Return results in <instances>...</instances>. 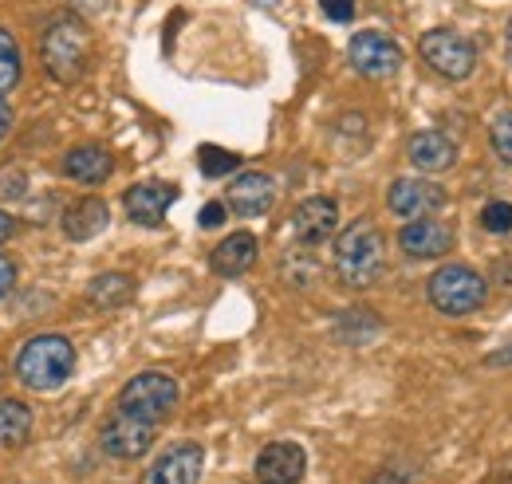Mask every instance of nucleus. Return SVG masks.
Masks as SVG:
<instances>
[{
    "mask_svg": "<svg viewBox=\"0 0 512 484\" xmlns=\"http://www.w3.org/2000/svg\"><path fill=\"white\" fill-rule=\"evenodd\" d=\"M386 205L402 221L434 217L446 205V189L438 182H430V178H398V182L386 189Z\"/></svg>",
    "mask_w": 512,
    "mask_h": 484,
    "instance_id": "9",
    "label": "nucleus"
},
{
    "mask_svg": "<svg viewBox=\"0 0 512 484\" xmlns=\"http://www.w3.org/2000/svg\"><path fill=\"white\" fill-rule=\"evenodd\" d=\"M107 225H111L107 201H99V197H79L75 205H67V213H64L67 241H91V237H99Z\"/></svg>",
    "mask_w": 512,
    "mask_h": 484,
    "instance_id": "17",
    "label": "nucleus"
},
{
    "mask_svg": "<svg viewBox=\"0 0 512 484\" xmlns=\"http://www.w3.org/2000/svg\"><path fill=\"white\" fill-rule=\"evenodd\" d=\"M178 201V189L166 182H142V185H130L127 197H123V205H127V217L134 225H146V229H154V225H162V217H166V209Z\"/></svg>",
    "mask_w": 512,
    "mask_h": 484,
    "instance_id": "14",
    "label": "nucleus"
},
{
    "mask_svg": "<svg viewBox=\"0 0 512 484\" xmlns=\"http://www.w3.org/2000/svg\"><path fill=\"white\" fill-rule=\"evenodd\" d=\"M256 252H260V244H256L253 233H233V237H225V241L213 248L209 264H213L217 276H229L233 280V276H245L253 268Z\"/></svg>",
    "mask_w": 512,
    "mask_h": 484,
    "instance_id": "18",
    "label": "nucleus"
},
{
    "mask_svg": "<svg viewBox=\"0 0 512 484\" xmlns=\"http://www.w3.org/2000/svg\"><path fill=\"white\" fill-rule=\"evenodd\" d=\"M12 233H16V221H12V217H8V213H4V209H0V244L8 241V237H12Z\"/></svg>",
    "mask_w": 512,
    "mask_h": 484,
    "instance_id": "29",
    "label": "nucleus"
},
{
    "mask_svg": "<svg viewBox=\"0 0 512 484\" xmlns=\"http://www.w3.org/2000/svg\"><path fill=\"white\" fill-rule=\"evenodd\" d=\"M225 205H229L237 217H264V213L276 205V182H272L268 174H260V170H249V174L233 178Z\"/></svg>",
    "mask_w": 512,
    "mask_h": 484,
    "instance_id": "15",
    "label": "nucleus"
},
{
    "mask_svg": "<svg viewBox=\"0 0 512 484\" xmlns=\"http://www.w3.org/2000/svg\"><path fill=\"white\" fill-rule=\"evenodd\" d=\"M115 406L134 414V418H142V422L162 425L174 414V406H178V382L166 370H142V374H134L127 386L119 390Z\"/></svg>",
    "mask_w": 512,
    "mask_h": 484,
    "instance_id": "4",
    "label": "nucleus"
},
{
    "mask_svg": "<svg viewBox=\"0 0 512 484\" xmlns=\"http://www.w3.org/2000/svg\"><path fill=\"white\" fill-rule=\"evenodd\" d=\"M481 225H485V233H497V237L512 233V205L509 201H489L481 209Z\"/></svg>",
    "mask_w": 512,
    "mask_h": 484,
    "instance_id": "25",
    "label": "nucleus"
},
{
    "mask_svg": "<svg viewBox=\"0 0 512 484\" xmlns=\"http://www.w3.org/2000/svg\"><path fill=\"white\" fill-rule=\"evenodd\" d=\"M154 433H158L154 422H142V418H134V414L115 406V414L99 429V445H103V453L115 457V461H138V457H146V449L154 445Z\"/></svg>",
    "mask_w": 512,
    "mask_h": 484,
    "instance_id": "7",
    "label": "nucleus"
},
{
    "mask_svg": "<svg viewBox=\"0 0 512 484\" xmlns=\"http://www.w3.org/2000/svg\"><path fill=\"white\" fill-rule=\"evenodd\" d=\"M386 272V241L379 233V225L371 221H351L339 241H335V276L363 292V288H375Z\"/></svg>",
    "mask_w": 512,
    "mask_h": 484,
    "instance_id": "1",
    "label": "nucleus"
},
{
    "mask_svg": "<svg viewBox=\"0 0 512 484\" xmlns=\"http://www.w3.org/2000/svg\"><path fill=\"white\" fill-rule=\"evenodd\" d=\"M323 12H327V20L347 24L355 16V0H323Z\"/></svg>",
    "mask_w": 512,
    "mask_h": 484,
    "instance_id": "26",
    "label": "nucleus"
},
{
    "mask_svg": "<svg viewBox=\"0 0 512 484\" xmlns=\"http://www.w3.org/2000/svg\"><path fill=\"white\" fill-rule=\"evenodd\" d=\"M8 122H12V115H8V107L0 103V138H4V130H8Z\"/></svg>",
    "mask_w": 512,
    "mask_h": 484,
    "instance_id": "32",
    "label": "nucleus"
},
{
    "mask_svg": "<svg viewBox=\"0 0 512 484\" xmlns=\"http://www.w3.org/2000/svg\"><path fill=\"white\" fill-rule=\"evenodd\" d=\"M406 158L422 170V174H446L457 166V142L442 134V130H422L410 138L406 146Z\"/></svg>",
    "mask_w": 512,
    "mask_h": 484,
    "instance_id": "16",
    "label": "nucleus"
},
{
    "mask_svg": "<svg viewBox=\"0 0 512 484\" xmlns=\"http://www.w3.org/2000/svg\"><path fill=\"white\" fill-rule=\"evenodd\" d=\"M292 233L304 248H320L339 233V205L331 197H308L292 213Z\"/></svg>",
    "mask_w": 512,
    "mask_h": 484,
    "instance_id": "10",
    "label": "nucleus"
},
{
    "mask_svg": "<svg viewBox=\"0 0 512 484\" xmlns=\"http://www.w3.org/2000/svg\"><path fill=\"white\" fill-rule=\"evenodd\" d=\"M16 83H20V48H16L12 32L0 28V103H4V95H12Z\"/></svg>",
    "mask_w": 512,
    "mask_h": 484,
    "instance_id": "22",
    "label": "nucleus"
},
{
    "mask_svg": "<svg viewBox=\"0 0 512 484\" xmlns=\"http://www.w3.org/2000/svg\"><path fill=\"white\" fill-rule=\"evenodd\" d=\"M205 469V449L197 441H182L170 445L146 473V484H197Z\"/></svg>",
    "mask_w": 512,
    "mask_h": 484,
    "instance_id": "11",
    "label": "nucleus"
},
{
    "mask_svg": "<svg viewBox=\"0 0 512 484\" xmlns=\"http://www.w3.org/2000/svg\"><path fill=\"white\" fill-rule=\"evenodd\" d=\"M347 56L355 63V71L367 75V79H386L402 67V48L386 32H375V28L355 32L351 44H347Z\"/></svg>",
    "mask_w": 512,
    "mask_h": 484,
    "instance_id": "8",
    "label": "nucleus"
},
{
    "mask_svg": "<svg viewBox=\"0 0 512 484\" xmlns=\"http://www.w3.org/2000/svg\"><path fill=\"white\" fill-rule=\"evenodd\" d=\"M512 363V351H497V355H489V366H509Z\"/></svg>",
    "mask_w": 512,
    "mask_h": 484,
    "instance_id": "31",
    "label": "nucleus"
},
{
    "mask_svg": "<svg viewBox=\"0 0 512 484\" xmlns=\"http://www.w3.org/2000/svg\"><path fill=\"white\" fill-rule=\"evenodd\" d=\"M32 437V410L20 398H0V445L16 449Z\"/></svg>",
    "mask_w": 512,
    "mask_h": 484,
    "instance_id": "20",
    "label": "nucleus"
},
{
    "mask_svg": "<svg viewBox=\"0 0 512 484\" xmlns=\"http://www.w3.org/2000/svg\"><path fill=\"white\" fill-rule=\"evenodd\" d=\"M489 142H493L497 158L512 166V111H501V115H493V122H489Z\"/></svg>",
    "mask_w": 512,
    "mask_h": 484,
    "instance_id": "24",
    "label": "nucleus"
},
{
    "mask_svg": "<svg viewBox=\"0 0 512 484\" xmlns=\"http://www.w3.org/2000/svg\"><path fill=\"white\" fill-rule=\"evenodd\" d=\"M418 52H422V60L426 67L434 71V75H442V79H469L473 75V67H477V48L461 36V32H449V28H434V32H426L422 40H418Z\"/></svg>",
    "mask_w": 512,
    "mask_h": 484,
    "instance_id": "6",
    "label": "nucleus"
},
{
    "mask_svg": "<svg viewBox=\"0 0 512 484\" xmlns=\"http://www.w3.org/2000/svg\"><path fill=\"white\" fill-rule=\"evenodd\" d=\"M0 382H4V366H0Z\"/></svg>",
    "mask_w": 512,
    "mask_h": 484,
    "instance_id": "33",
    "label": "nucleus"
},
{
    "mask_svg": "<svg viewBox=\"0 0 512 484\" xmlns=\"http://www.w3.org/2000/svg\"><path fill=\"white\" fill-rule=\"evenodd\" d=\"M426 296H430V303H434L442 315H469V311H477V307L485 303L489 284H485L481 272H473V268H465V264H446V268H438V272L430 276Z\"/></svg>",
    "mask_w": 512,
    "mask_h": 484,
    "instance_id": "5",
    "label": "nucleus"
},
{
    "mask_svg": "<svg viewBox=\"0 0 512 484\" xmlns=\"http://www.w3.org/2000/svg\"><path fill=\"white\" fill-rule=\"evenodd\" d=\"M12 370H16L20 386H28L36 394H52V390L64 386L71 378V370H75V347L64 335H36V339H28L20 347Z\"/></svg>",
    "mask_w": 512,
    "mask_h": 484,
    "instance_id": "3",
    "label": "nucleus"
},
{
    "mask_svg": "<svg viewBox=\"0 0 512 484\" xmlns=\"http://www.w3.org/2000/svg\"><path fill=\"white\" fill-rule=\"evenodd\" d=\"M197 225H201V229H221V225H225V205H221V201H209V205L201 209Z\"/></svg>",
    "mask_w": 512,
    "mask_h": 484,
    "instance_id": "27",
    "label": "nucleus"
},
{
    "mask_svg": "<svg viewBox=\"0 0 512 484\" xmlns=\"http://www.w3.org/2000/svg\"><path fill=\"white\" fill-rule=\"evenodd\" d=\"M130 296H134V280H130L127 272H107V276L91 280V288H87V300L95 303V307H119Z\"/></svg>",
    "mask_w": 512,
    "mask_h": 484,
    "instance_id": "21",
    "label": "nucleus"
},
{
    "mask_svg": "<svg viewBox=\"0 0 512 484\" xmlns=\"http://www.w3.org/2000/svg\"><path fill=\"white\" fill-rule=\"evenodd\" d=\"M197 166H201L205 178H225V174H233L241 166V158L233 150H221V146H201L197 150Z\"/></svg>",
    "mask_w": 512,
    "mask_h": 484,
    "instance_id": "23",
    "label": "nucleus"
},
{
    "mask_svg": "<svg viewBox=\"0 0 512 484\" xmlns=\"http://www.w3.org/2000/svg\"><path fill=\"white\" fill-rule=\"evenodd\" d=\"M40 60L56 83H79L91 67V32L79 16H56L40 36Z\"/></svg>",
    "mask_w": 512,
    "mask_h": 484,
    "instance_id": "2",
    "label": "nucleus"
},
{
    "mask_svg": "<svg viewBox=\"0 0 512 484\" xmlns=\"http://www.w3.org/2000/svg\"><path fill=\"white\" fill-rule=\"evenodd\" d=\"M367 484H406V481H402L398 473H390V469H383V473H375V477H371Z\"/></svg>",
    "mask_w": 512,
    "mask_h": 484,
    "instance_id": "30",
    "label": "nucleus"
},
{
    "mask_svg": "<svg viewBox=\"0 0 512 484\" xmlns=\"http://www.w3.org/2000/svg\"><path fill=\"white\" fill-rule=\"evenodd\" d=\"M509 56H512V48H509Z\"/></svg>",
    "mask_w": 512,
    "mask_h": 484,
    "instance_id": "34",
    "label": "nucleus"
},
{
    "mask_svg": "<svg viewBox=\"0 0 512 484\" xmlns=\"http://www.w3.org/2000/svg\"><path fill=\"white\" fill-rule=\"evenodd\" d=\"M308 469V453L296 441H272L256 457V481L260 484H300Z\"/></svg>",
    "mask_w": 512,
    "mask_h": 484,
    "instance_id": "12",
    "label": "nucleus"
},
{
    "mask_svg": "<svg viewBox=\"0 0 512 484\" xmlns=\"http://www.w3.org/2000/svg\"><path fill=\"white\" fill-rule=\"evenodd\" d=\"M115 162L103 146H75L64 154V174L79 185H103L111 178Z\"/></svg>",
    "mask_w": 512,
    "mask_h": 484,
    "instance_id": "19",
    "label": "nucleus"
},
{
    "mask_svg": "<svg viewBox=\"0 0 512 484\" xmlns=\"http://www.w3.org/2000/svg\"><path fill=\"white\" fill-rule=\"evenodd\" d=\"M398 244L410 260H438L453 248V229L446 221H430V217H418L410 221L402 233H398Z\"/></svg>",
    "mask_w": 512,
    "mask_h": 484,
    "instance_id": "13",
    "label": "nucleus"
},
{
    "mask_svg": "<svg viewBox=\"0 0 512 484\" xmlns=\"http://www.w3.org/2000/svg\"><path fill=\"white\" fill-rule=\"evenodd\" d=\"M12 284H16V264L8 256H0V300L12 292Z\"/></svg>",
    "mask_w": 512,
    "mask_h": 484,
    "instance_id": "28",
    "label": "nucleus"
}]
</instances>
